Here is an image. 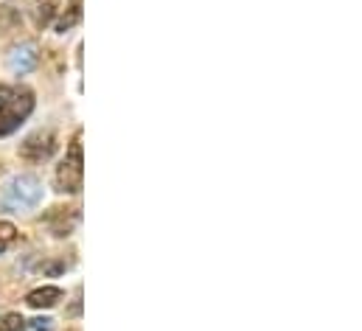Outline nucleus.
Instances as JSON below:
<instances>
[{
    "label": "nucleus",
    "mask_w": 362,
    "mask_h": 331,
    "mask_svg": "<svg viewBox=\"0 0 362 331\" xmlns=\"http://www.w3.org/2000/svg\"><path fill=\"white\" fill-rule=\"evenodd\" d=\"M8 68L14 71V74H31L34 68H37V48L31 45V42H25V45H17L11 54H8Z\"/></svg>",
    "instance_id": "obj_5"
},
{
    "label": "nucleus",
    "mask_w": 362,
    "mask_h": 331,
    "mask_svg": "<svg viewBox=\"0 0 362 331\" xmlns=\"http://www.w3.org/2000/svg\"><path fill=\"white\" fill-rule=\"evenodd\" d=\"M54 152H57V135H54L51 129H40V132L28 135L25 144L20 146V155H23L25 161H34V163L48 161Z\"/></svg>",
    "instance_id": "obj_4"
},
{
    "label": "nucleus",
    "mask_w": 362,
    "mask_h": 331,
    "mask_svg": "<svg viewBox=\"0 0 362 331\" xmlns=\"http://www.w3.org/2000/svg\"><path fill=\"white\" fill-rule=\"evenodd\" d=\"M54 326V320H48V318H34V320H28L23 331H51Z\"/></svg>",
    "instance_id": "obj_11"
},
{
    "label": "nucleus",
    "mask_w": 362,
    "mask_h": 331,
    "mask_svg": "<svg viewBox=\"0 0 362 331\" xmlns=\"http://www.w3.org/2000/svg\"><path fill=\"white\" fill-rule=\"evenodd\" d=\"M14 236H17L14 225H11V222H0V252L8 248L11 242H14Z\"/></svg>",
    "instance_id": "obj_10"
},
{
    "label": "nucleus",
    "mask_w": 362,
    "mask_h": 331,
    "mask_svg": "<svg viewBox=\"0 0 362 331\" xmlns=\"http://www.w3.org/2000/svg\"><path fill=\"white\" fill-rule=\"evenodd\" d=\"M42 272L45 275H59V272H65V261H48V264H42Z\"/></svg>",
    "instance_id": "obj_12"
},
{
    "label": "nucleus",
    "mask_w": 362,
    "mask_h": 331,
    "mask_svg": "<svg viewBox=\"0 0 362 331\" xmlns=\"http://www.w3.org/2000/svg\"><path fill=\"white\" fill-rule=\"evenodd\" d=\"M34 110V93L0 84V135H11Z\"/></svg>",
    "instance_id": "obj_1"
},
{
    "label": "nucleus",
    "mask_w": 362,
    "mask_h": 331,
    "mask_svg": "<svg viewBox=\"0 0 362 331\" xmlns=\"http://www.w3.org/2000/svg\"><path fill=\"white\" fill-rule=\"evenodd\" d=\"M54 11H57V0H40L37 3V25H48L54 20Z\"/></svg>",
    "instance_id": "obj_8"
},
{
    "label": "nucleus",
    "mask_w": 362,
    "mask_h": 331,
    "mask_svg": "<svg viewBox=\"0 0 362 331\" xmlns=\"http://www.w3.org/2000/svg\"><path fill=\"white\" fill-rule=\"evenodd\" d=\"M79 20H82V3H79V0H74V3H71V8L57 20V31H59V34H65V31H71Z\"/></svg>",
    "instance_id": "obj_7"
},
{
    "label": "nucleus",
    "mask_w": 362,
    "mask_h": 331,
    "mask_svg": "<svg viewBox=\"0 0 362 331\" xmlns=\"http://www.w3.org/2000/svg\"><path fill=\"white\" fill-rule=\"evenodd\" d=\"M42 199V182L31 174H23V177H14L6 188H3V208L6 211H31L37 208Z\"/></svg>",
    "instance_id": "obj_2"
},
{
    "label": "nucleus",
    "mask_w": 362,
    "mask_h": 331,
    "mask_svg": "<svg viewBox=\"0 0 362 331\" xmlns=\"http://www.w3.org/2000/svg\"><path fill=\"white\" fill-rule=\"evenodd\" d=\"M62 298V289L59 286H40V289H34V292H28V306H34V309H51L57 301Z\"/></svg>",
    "instance_id": "obj_6"
},
{
    "label": "nucleus",
    "mask_w": 362,
    "mask_h": 331,
    "mask_svg": "<svg viewBox=\"0 0 362 331\" xmlns=\"http://www.w3.org/2000/svg\"><path fill=\"white\" fill-rule=\"evenodd\" d=\"M85 182V168H82V141L79 135L71 141L68 158L62 161V166L57 168V188L65 194H79Z\"/></svg>",
    "instance_id": "obj_3"
},
{
    "label": "nucleus",
    "mask_w": 362,
    "mask_h": 331,
    "mask_svg": "<svg viewBox=\"0 0 362 331\" xmlns=\"http://www.w3.org/2000/svg\"><path fill=\"white\" fill-rule=\"evenodd\" d=\"M23 323H25V320H23L17 312H8V315L0 318V331H20Z\"/></svg>",
    "instance_id": "obj_9"
}]
</instances>
